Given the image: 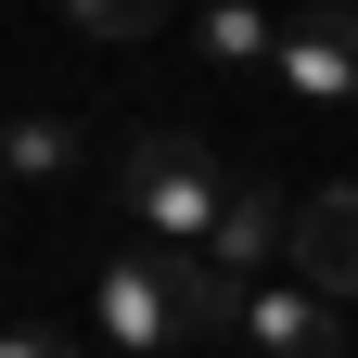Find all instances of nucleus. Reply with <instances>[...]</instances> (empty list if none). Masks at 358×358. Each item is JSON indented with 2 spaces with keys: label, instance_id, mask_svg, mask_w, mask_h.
<instances>
[{
  "label": "nucleus",
  "instance_id": "nucleus-1",
  "mask_svg": "<svg viewBox=\"0 0 358 358\" xmlns=\"http://www.w3.org/2000/svg\"><path fill=\"white\" fill-rule=\"evenodd\" d=\"M231 282H217L205 256H103V282H90V333H103L115 358H166V345H217L231 333Z\"/></svg>",
  "mask_w": 358,
  "mask_h": 358
},
{
  "label": "nucleus",
  "instance_id": "nucleus-2",
  "mask_svg": "<svg viewBox=\"0 0 358 358\" xmlns=\"http://www.w3.org/2000/svg\"><path fill=\"white\" fill-rule=\"evenodd\" d=\"M115 205L141 217V243L205 256V243H217V217H231V166H217L192 128H141V141L115 154Z\"/></svg>",
  "mask_w": 358,
  "mask_h": 358
},
{
  "label": "nucleus",
  "instance_id": "nucleus-3",
  "mask_svg": "<svg viewBox=\"0 0 358 358\" xmlns=\"http://www.w3.org/2000/svg\"><path fill=\"white\" fill-rule=\"evenodd\" d=\"M282 103L294 115H358V0H307L282 26Z\"/></svg>",
  "mask_w": 358,
  "mask_h": 358
},
{
  "label": "nucleus",
  "instance_id": "nucleus-4",
  "mask_svg": "<svg viewBox=\"0 0 358 358\" xmlns=\"http://www.w3.org/2000/svg\"><path fill=\"white\" fill-rule=\"evenodd\" d=\"M231 345L243 358H345V307L307 294V282H256L231 307Z\"/></svg>",
  "mask_w": 358,
  "mask_h": 358
},
{
  "label": "nucleus",
  "instance_id": "nucleus-5",
  "mask_svg": "<svg viewBox=\"0 0 358 358\" xmlns=\"http://www.w3.org/2000/svg\"><path fill=\"white\" fill-rule=\"evenodd\" d=\"M282 268L358 320V179H333V192H307V205H294V256H282Z\"/></svg>",
  "mask_w": 358,
  "mask_h": 358
},
{
  "label": "nucleus",
  "instance_id": "nucleus-6",
  "mask_svg": "<svg viewBox=\"0 0 358 358\" xmlns=\"http://www.w3.org/2000/svg\"><path fill=\"white\" fill-rule=\"evenodd\" d=\"M294 256V205L268 192V179H231V217H217V243H205V268L231 294H256V268H282Z\"/></svg>",
  "mask_w": 358,
  "mask_h": 358
},
{
  "label": "nucleus",
  "instance_id": "nucleus-7",
  "mask_svg": "<svg viewBox=\"0 0 358 358\" xmlns=\"http://www.w3.org/2000/svg\"><path fill=\"white\" fill-rule=\"evenodd\" d=\"M192 52L231 64V77H256V64H282V26H268L256 0H205V13H192Z\"/></svg>",
  "mask_w": 358,
  "mask_h": 358
},
{
  "label": "nucleus",
  "instance_id": "nucleus-8",
  "mask_svg": "<svg viewBox=\"0 0 358 358\" xmlns=\"http://www.w3.org/2000/svg\"><path fill=\"white\" fill-rule=\"evenodd\" d=\"M64 166H77V128H64V115H26V128H0V179H26V192H52Z\"/></svg>",
  "mask_w": 358,
  "mask_h": 358
},
{
  "label": "nucleus",
  "instance_id": "nucleus-9",
  "mask_svg": "<svg viewBox=\"0 0 358 358\" xmlns=\"http://www.w3.org/2000/svg\"><path fill=\"white\" fill-rule=\"evenodd\" d=\"M52 13H64L77 38H103V52H115V38H154V26L179 13V0H52Z\"/></svg>",
  "mask_w": 358,
  "mask_h": 358
},
{
  "label": "nucleus",
  "instance_id": "nucleus-10",
  "mask_svg": "<svg viewBox=\"0 0 358 358\" xmlns=\"http://www.w3.org/2000/svg\"><path fill=\"white\" fill-rule=\"evenodd\" d=\"M0 358H77L64 333H0Z\"/></svg>",
  "mask_w": 358,
  "mask_h": 358
}]
</instances>
